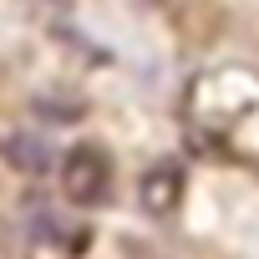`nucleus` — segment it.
<instances>
[{"label":"nucleus","instance_id":"obj_1","mask_svg":"<svg viewBox=\"0 0 259 259\" xmlns=\"http://www.w3.org/2000/svg\"><path fill=\"white\" fill-rule=\"evenodd\" d=\"M61 188H66L71 203H102L107 188H112V163H107V153L92 148V143L71 148V153L61 158Z\"/></svg>","mask_w":259,"mask_h":259},{"label":"nucleus","instance_id":"obj_2","mask_svg":"<svg viewBox=\"0 0 259 259\" xmlns=\"http://www.w3.org/2000/svg\"><path fill=\"white\" fill-rule=\"evenodd\" d=\"M178 188H183L178 168H173V163H158V168L143 178V208H148V213H168V208L178 203Z\"/></svg>","mask_w":259,"mask_h":259},{"label":"nucleus","instance_id":"obj_3","mask_svg":"<svg viewBox=\"0 0 259 259\" xmlns=\"http://www.w3.org/2000/svg\"><path fill=\"white\" fill-rule=\"evenodd\" d=\"M6 158H11L21 173H46V168H51V148H46L41 138H31V133L6 138Z\"/></svg>","mask_w":259,"mask_h":259}]
</instances>
